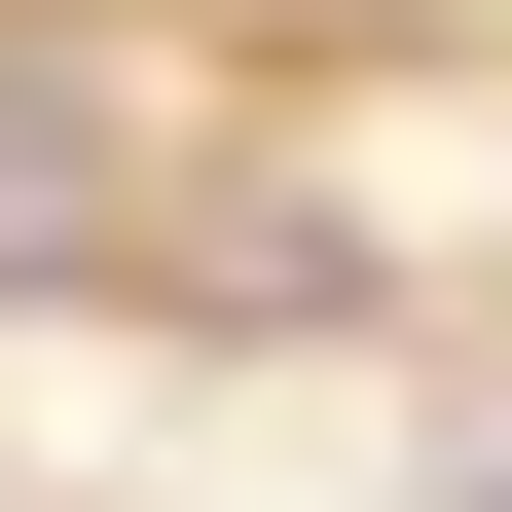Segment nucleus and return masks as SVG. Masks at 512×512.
<instances>
[{"mask_svg":"<svg viewBox=\"0 0 512 512\" xmlns=\"http://www.w3.org/2000/svg\"><path fill=\"white\" fill-rule=\"evenodd\" d=\"M147 256V110L110 74H0V293H110Z\"/></svg>","mask_w":512,"mask_h":512,"instance_id":"1","label":"nucleus"},{"mask_svg":"<svg viewBox=\"0 0 512 512\" xmlns=\"http://www.w3.org/2000/svg\"><path fill=\"white\" fill-rule=\"evenodd\" d=\"M476 512H512V476H476Z\"/></svg>","mask_w":512,"mask_h":512,"instance_id":"2","label":"nucleus"}]
</instances>
